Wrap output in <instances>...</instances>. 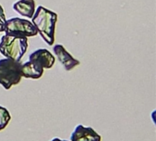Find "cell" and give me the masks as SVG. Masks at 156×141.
I'll use <instances>...</instances> for the list:
<instances>
[{"instance_id":"cell-1","label":"cell","mask_w":156,"mask_h":141,"mask_svg":"<svg viewBox=\"0 0 156 141\" xmlns=\"http://www.w3.org/2000/svg\"><path fill=\"white\" fill-rule=\"evenodd\" d=\"M58 21L57 13L39 6L32 17V23L44 41L52 46L55 41L56 24Z\"/></svg>"},{"instance_id":"cell-2","label":"cell","mask_w":156,"mask_h":141,"mask_svg":"<svg viewBox=\"0 0 156 141\" xmlns=\"http://www.w3.org/2000/svg\"><path fill=\"white\" fill-rule=\"evenodd\" d=\"M28 48L27 38L6 35L1 37L0 53L7 59L20 61Z\"/></svg>"},{"instance_id":"cell-3","label":"cell","mask_w":156,"mask_h":141,"mask_svg":"<svg viewBox=\"0 0 156 141\" xmlns=\"http://www.w3.org/2000/svg\"><path fill=\"white\" fill-rule=\"evenodd\" d=\"M21 65L20 61L11 59L0 60V84L5 90H9L12 86L20 83L22 78Z\"/></svg>"},{"instance_id":"cell-4","label":"cell","mask_w":156,"mask_h":141,"mask_svg":"<svg viewBox=\"0 0 156 141\" xmlns=\"http://www.w3.org/2000/svg\"><path fill=\"white\" fill-rule=\"evenodd\" d=\"M4 32L6 35L18 37H35L38 34L33 23L27 19L20 17H12L5 21Z\"/></svg>"},{"instance_id":"cell-5","label":"cell","mask_w":156,"mask_h":141,"mask_svg":"<svg viewBox=\"0 0 156 141\" xmlns=\"http://www.w3.org/2000/svg\"><path fill=\"white\" fill-rule=\"evenodd\" d=\"M55 55L57 56L59 62L63 65L64 69L68 72L73 70L75 67L80 64V61L75 59L61 44H56L53 47Z\"/></svg>"},{"instance_id":"cell-6","label":"cell","mask_w":156,"mask_h":141,"mask_svg":"<svg viewBox=\"0 0 156 141\" xmlns=\"http://www.w3.org/2000/svg\"><path fill=\"white\" fill-rule=\"evenodd\" d=\"M70 141H101V137L92 128L78 125L70 135Z\"/></svg>"},{"instance_id":"cell-7","label":"cell","mask_w":156,"mask_h":141,"mask_svg":"<svg viewBox=\"0 0 156 141\" xmlns=\"http://www.w3.org/2000/svg\"><path fill=\"white\" fill-rule=\"evenodd\" d=\"M29 60L37 62L44 69H50L55 64V57L47 49H38L29 55Z\"/></svg>"},{"instance_id":"cell-8","label":"cell","mask_w":156,"mask_h":141,"mask_svg":"<svg viewBox=\"0 0 156 141\" xmlns=\"http://www.w3.org/2000/svg\"><path fill=\"white\" fill-rule=\"evenodd\" d=\"M43 72L44 68L34 61L28 60L21 65V75L27 79H39L43 75Z\"/></svg>"},{"instance_id":"cell-9","label":"cell","mask_w":156,"mask_h":141,"mask_svg":"<svg viewBox=\"0 0 156 141\" xmlns=\"http://www.w3.org/2000/svg\"><path fill=\"white\" fill-rule=\"evenodd\" d=\"M13 9L25 17L32 18L36 11V2L35 0H18L13 4Z\"/></svg>"},{"instance_id":"cell-10","label":"cell","mask_w":156,"mask_h":141,"mask_svg":"<svg viewBox=\"0 0 156 141\" xmlns=\"http://www.w3.org/2000/svg\"><path fill=\"white\" fill-rule=\"evenodd\" d=\"M11 120V115L8 110L0 106V131L5 129Z\"/></svg>"},{"instance_id":"cell-11","label":"cell","mask_w":156,"mask_h":141,"mask_svg":"<svg viewBox=\"0 0 156 141\" xmlns=\"http://www.w3.org/2000/svg\"><path fill=\"white\" fill-rule=\"evenodd\" d=\"M5 10L3 6L0 5V32H3L5 30Z\"/></svg>"},{"instance_id":"cell-12","label":"cell","mask_w":156,"mask_h":141,"mask_svg":"<svg viewBox=\"0 0 156 141\" xmlns=\"http://www.w3.org/2000/svg\"><path fill=\"white\" fill-rule=\"evenodd\" d=\"M50 141H68V140H63V139H58V138H55V139H53L52 140Z\"/></svg>"}]
</instances>
